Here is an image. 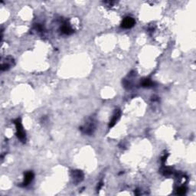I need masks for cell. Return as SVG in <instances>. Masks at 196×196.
I'll return each mask as SVG.
<instances>
[{
	"label": "cell",
	"instance_id": "cell-1",
	"mask_svg": "<svg viewBox=\"0 0 196 196\" xmlns=\"http://www.w3.org/2000/svg\"><path fill=\"white\" fill-rule=\"evenodd\" d=\"M15 125H16V135H17L18 138L20 139V140L22 141V142H25L26 139L25 132L24 129H23L21 120L20 119L16 120H15Z\"/></svg>",
	"mask_w": 196,
	"mask_h": 196
},
{
	"label": "cell",
	"instance_id": "cell-2",
	"mask_svg": "<svg viewBox=\"0 0 196 196\" xmlns=\"http://www.w3.org/2000/svg\"><path fill=\"white\" fill-rule=\"evenodd\" d=\"M136 23L134 18L132 17H126L122 22V27L123 28H130L133 27Z\"/></svg>",
	"mask_w": 196,
	"mask_h": 196
},
{
	"label": "cell",
	"instance_id": "cell-3",
	"mask_svg": "<svg viewBox=\"0 0 196 196\" xmlns=\"http://www.w3.org/2000/svg\"><path fill=\"white\" fill-rule=\"evenodd\" d=\"M120 110H116L115 113H113V117H112V118L110 120L109 127H113L116 124L117 120L120 119Z\"/></svg>",
	"mask_w": 196,
	"mask_h": 196
},
{
	"label": "cell",
	"instance_id": "cell-4",
	"mask_svg": "<svg viewBox=\"0 0 196 196\" xmlns=\"http://www.w3.org/2000/svg\"><path fill=\"white\" fill-rule=\"evenodd\" d=\"M73 179L74 182L78 183V182H81L83 179V175L81 171H73Z\"/></svg>",
	"mask_w": 196,
	"mask_h": 196
},
{
	"label": "cell",
	"instance_id": "cell-5",
	"mask_svg": "<svg viewBox=\"0 0 196 196\" xmlns=\"http://www.w3.org/2000/svg\"><path fill=\"white\" fill-rule=\"evenodd\" d=\"M34 178V174L32 172H28L25 175V178H24V182L22 183L23 185V186H26V185H28L29 184L30 182H32Z\"/></svg>",
	"mask_w": 196,
	"mask_h": 196
},
{
	"label": "cell",
	"instance_id": "cell-6",
	"mask_svg": "<svg viewBox=\"0 0 196 196\" xmlns=\"http://www.w3.org/2000/svg\"><path fill=\"white\" fill-rule=\"evenodd\" d=\"M62 32H63L64 34H65V35H71L74 32L73 29L71 28V27L68 24H64L62 26Z\"/></svg>",
	"mask_w": 196,
	"mask_h": 196
},
{
	"label": "cell",
	"instance_id": "cell-7",
	"mask_svg": "<svg viewBox=\"0 0 196 196\" xmlns=\"http://www.w3.org/2000/svg\"><path fill=\"white\" fill-rule=\"evenodd\" d=\"M142 85H143V87H151V86L153 85V82L149 79H145L143 81V83H142Z\"/></svg>",
	"mask_w": 196,
	"mask_h": 196
},
{
	"label": "cell",
	"instance_id": "cell-8",
	"mask_svg": "<svg viewBox=\"0 0 196 196\" xmlns=\"http://www.w3.org/2000/svg\"><path fill=\"white\" fill-rule=\"evenodd\" d=\"M185 192H186V188L185 187L181 186L177 188V194L178 195H182L185 194Z\"/></svg>",
	"mask_w": 196,
	"mask_h": 196
}]
</instances>
